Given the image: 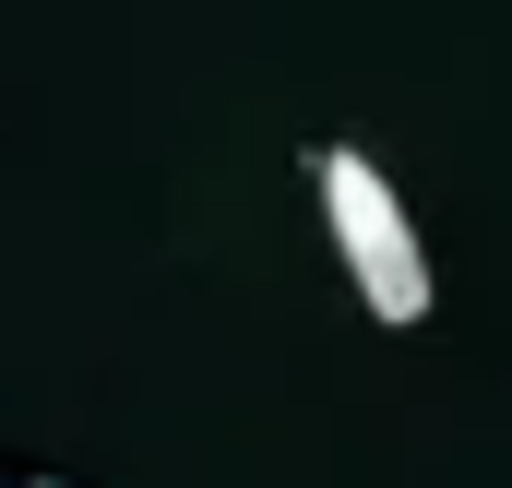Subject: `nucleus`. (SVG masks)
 I'll list each match as a JSON object with an SVG mask.
<instances>
[{
	"label": "nucleus",
	"mask_w": 512,
	"mask_h": 488,
	"mask_svg": "<svg viewBox=\"0 0 512 488\" xmlns=\"http://www.w3.org/2000/svg\"><path fill=\"white\" fill-rule=\"evenodd\" d=\"M48 488H60V477H48Z\"/></svg>",
	"instance_id": "obj_1"
}]
</instances>
